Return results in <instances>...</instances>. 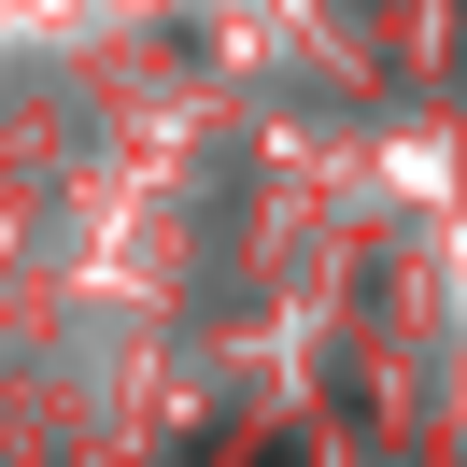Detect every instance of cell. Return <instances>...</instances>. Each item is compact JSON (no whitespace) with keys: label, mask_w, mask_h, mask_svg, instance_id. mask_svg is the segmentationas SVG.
Listing matches in <instances>:
<instances>
[{"label":"cell","mask_w":467,"mask_h":467,"mask_svg":"<svg viewBox=\"0 0 467 467\" xmlns=\"http://www.w3.org/2000/svg\"><path fill=\"white\" fill-rule=\"evenodd\" d=\"M255 467H297V439H284V453H255Z\"/></svg>","instance_id":"obj_1"}]
</instances>
